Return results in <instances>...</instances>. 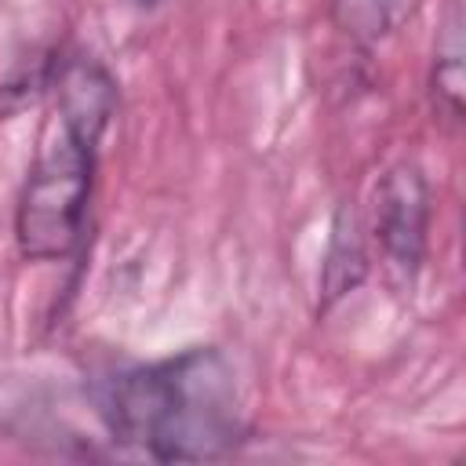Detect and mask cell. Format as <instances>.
Instances as JSON below:
<instances>
[{
    "mask_svg": "<svg viewBox=\"0 0 466 466\" xmlns=\"http://www.w3.org/2000/svg\"><path fill=\"white\" fill-rule=\"evenodd\" d=\"M95 400L113 441L153 462L222 459L248 433L237 375L215 346L124 368Z\"/></svg>",
    "mask_w": 466,
    "mask_h": 466,
    "instance_id": "obj_1",
    "label": "cell"
},
{
    "mask_svg": "<svg viewBox=\"0 0 466 466\" xmlns=\"http://www.w3.org/2000/svg\"><path fill=\"white\" fill-rule=\"evenodd\" d=\"M95 164L98 149L62 127L55 142L36 153L15 208V240L22 258L55 262L69 258L84 244L95 193Z\"/></svg>",
    "mask_w": 466,
    "mask_h": 466,
    "instance_id": "obj_2",
    "label": "cell"
},
{
    "mask_svg": "<svg viewBox=\"0 0 466 466\" xmlns=\"http://www.w3.org/2000/svg\"><path fill=\"white\" fill-rule=\"evenodd\" d=\"M430 222H433V193L415 160L393 164L371 197V237L400 284H415L426 248H430Z\"/></svg>",
    "mask_w": 466,
    "mask_h": 466,
    "instance_id": "obj_3",
    "label": "cell"
},
{
    "mask_svg": "<svg viewBox=\"0 0 466 466\" xmlns=\"http://www.w3.org/2000/svg\"><path fill=\"white\" fill-rule=\"evenodd\" d=\"M47 87L55 95L58 127L98 149L106 127L116 116V80L91 55H66L51 66Z\"/></svg>",
    "mask_w": 466,
    "mask_h": 466,
    "instance_id": "obj_4",
    "label": "cell"
},
{
    "mask_svg": "<svg viewBox=\"0 0 466 466\" xmlns=\"http://www.w3.org/2000/svg\"><path fill=\"white\" fill-rule=\"evenodd\" d=\"M364 277H368V251H364L360 218L350 204H342L331 218V237L320 262V309L346 299L353 288H360Z\"/></svg>",
    "mask_w": 466,
    "mask_h": 466,
    "instance_id": "obj_5",
    "label": "cell"
},
{
    "mask_svg": "<svg viewBox=\"0 0 466 466\" xmlns=\"http://www.w3.org/2000/svg\"><path fill=\"white\" fill-rule=\"evenodd\" d=\"M415 4L419 0H328V15L342 36L371 47L397 33Z\"/></svg>",
    "mask_w": 466,
    "mask_h": 466,
    "instance_id": "obj_6",
    "label": "cell"
},
{
    "mask_svg": "<svg viewBox=\"0 0 466 466\" xmlns=\"http://www.w3.org/2000/svg\"><path fill=\"white\" fill-rule=\"evenodd\" d=\"M462 40H459V18L451 15L448 29H444V40L437 44V55H433V76H430V87H433V102L444 106L455 120L462 116Z\"/></svg>",
    "mask_w": 466,
    "mask_h": 466,
    "instance_id": "obj_7",
    "label": "cell"
}]
</instances>
